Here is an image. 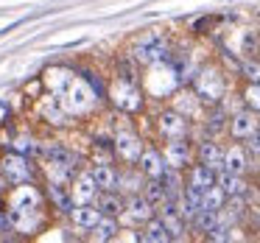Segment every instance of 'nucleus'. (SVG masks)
<instances>
[{"label":"nucleus","mask_w":260,"mask_h":243,"mask_svg":"<svg viewBox=\"0 0 260 243\" xmlns=\"http://www.w3.org/2000/svg\"><path fill=\"white\" fill-rule=\"evenodd\" d=\"M59 101H62V107L79 120V118H90V115H95V109H101V103L107 101V98H104L101 92L84 79V76H79V70H76L73 84L59 95Z\"/></svg>","instance_id":"1"},{"label":"nucleus","mask_w":260,"mask_h":243,"mask_svg":"<svg viewBox=\"0 0 260 243\" xmlns=\"http://www.w3.org/2000/svg\"><path fill=\"white\" fill-rule=\"evenodd\" d=\"M107 98L120 115H140L146 107V92H143L140 81H123V79H109L107 81Z\"/></svg>","instance_id":"2"},{"label":"nucleus","mask_w":260,"mask_h":243,"mask_svg":"<svg viewBox=\"0 0 260 243\" xmlns=\"http://www.w3.org/2000/svg\"><path fill=\"white\" fill-rule=\"evenodd\" d=\"M179 76H176V70L168 64V59L165 62H154L146 67V76H140V87L143 92H148V95L154 98H168L174 95V90L179 87Z\"/></svg>","instance_id":"3"},{"label":"nucleus","mask_w":260,"mask_h":243,"mask_svg":"<svg viewBox=\"0 0 260 243\" xmlns=\"http://www.w3.org/2000/svg\"><path fill=\"white\" fill-rule=\"evenodd\" d=\"M193 92L199 95V101L207 107H218L226 98V81L224 73L218 67H199L193 76Z\"/></svg>","instance_id":"4"},{"label":"nucleus","mask_w":260,"mask_h":243,"mask_svg":"<svg viewBox=\"0 0 260 243\" xmlns=\"http://www.w3.org/2000/svg\"><path fill=\"white\" fill-rule=\"evenodd\" d=\"M34 112H37V118L45 126H51V129H73L76 126V118L62 107L59 95H53V92L42 90L40 95L34 98Z\"/></svg>","instance_id":"5"},{"label":"nucleus","mask_w":260,"mask_h":243,"mask_svg":"<svg viewBox=\"0 0 260 243\" xmlns=\"http://www.w3.org/2000/svg\"><path fill=\"white\" fill-rule=\"evenodd\" d=\"M6 207L9 210H25V213H42L48 207L45 190H40L37 182H20V185H12L6 193Z\"/></svg>","instance_id":"6"},{"label":"nucleus","mask_w":260,"mask_h":243,"mask_svg":"<svg viewBox=\"0 0 260 243\" xmlns=\"http://www.w3.org/2000/svg\"><path fill=\"white\" fill-rule=\"evenodd\" d=\"M168 53H171V48H168V42L162 40L159 31L143 34L140 40H135V45L129 48V56L135 59L140 67H148V64H154V62H165Z\"/></svg>","instance_id":"7"},{"label":"nucleus","mask_w":260,"mask_h":243,"mask_svg":"<svg viewBox=\"0 0 260 243\" xmlns=\"http://www.w3.org/2000/svg\"><path fill=\"white\" fill-rule=\"evenodd\" d=\"M0 176L9 187L12 185H20V182H34L37 176V168L31 165V157L28 154H20V151H6L0 157Z\"/></svg>","instance_id":"8"},{"label":"nucleus","mask_w":260,"mask_h":243,"mask_svg":"<svg viewBox=\"0 0 260 243\" xmlns=\"http://www.w3.org/2000/svg\"><path fill=\"white\" fill-rule=\"evenodd\" d=\"M6 221H9V229L12 232H17L23 237H34L37 232L45 229L48 210H42V213H25V210H9L6 207Z\"/></svg>","instance_id":"9"},{"label":"nucleus","mask_w":260,"mask_h":243,"mask_svg":"<svg viewBox=\"0 0 260 243\" xmlns=\"http://www.w3.org/2000/svg\"><path fill=\"white\" fill-rule=\"evenodd\" d=\"M112 146H115V159H120V162H137V157H140L146 143H143V137L132 126H120L112 134Z\"/></svg>","instance_id":"10"},{"label":"nucleus","mask_w":260,"mask_h":243,"mask_svg":"<svg viewBox=\"0 0 260 243\" xmlns=\"http://www.w3.org/2000/svg\"><path fill=\"white\" fill-rule=\"evenodd\" d=\"M68 193H70V201H73V207H76V204H95V198L101 190H98L95 179H92V170L79 168L73 173V179L68 182Z\"/></svg>","instance_id":"11"},{"label":"nucleus","mask_w":260,"mask_h":243,"mask_svg":"<svg viewBox=\"0 0 260 243\" xmlns=\"http://www.w3.org/2000/svg\"><path fill=\"white\" fill-rule=\"evenodd\" d=\"M123 198H126V204H123V213L118 215V221H120V224H126V226L146 224V221L157 213L154 204L148 201L143 193H132V196H123Z\"/></svg>","instance_id":"12"},{"label":"nucleus","mask_w":260,"mask_h":243,"mask_svg":"<svg viewBox=\"0 0 260 243\" xmlns=\"http://www.w3.org/2000/svg\"><path fill=\"white\" fill-rule=\"evenodd\" d=\"M76 79V70L68 67V64H48L42 70L40 81H42V90L45 92H53V95H62Z\"/></svg>","instance_id":"13"},{"label":"nucleus","mask_w":260,"mask_h":243,"mask_svg":"<svg viewBox=\"0 0 260 243\" xmlns=\"http://www.w3.org/2000/svg\"><path fill=\"white\" fill-rule=\"evenodd\" d=\"M162 159L168 168H176V170H185L193 159V148L187 143V137H174V140H165L162 146Z\"/></svg>","instance_id":"14"},{"label":"nucleus","mask_w":260,"mask_h":243,"mask_svg":"<svg viewBox=\"0 0 260 243\" xmlns=\"http://www.w3.org/2000/svg\"><path fill=\"white\" fill-rule=\"evenodd\" d=\"M157 131L162 140H174V137H187L190 131V123H187L185 115H179L176 109H165L157 118Z\"/></svg>","instance_id":"15"},{"label":"nucleus","mask_w":260,"mask_h":243,"mask_svg":"<svg viewBox=\"0 0 260 243\" xmlns=\"http://www.w3.org/2000/svg\"><path fill=\"white\" fill-rule=\"evenodd\" d=\"M260 129V118L254 109H238V112H232L230 118V134L235 137V140H249V137L254 134V131Z\"/></svg>","instance_id":"16"},{"label":"nucleus","mask_w":260,"mask_h":243,"mask_svg":"<svg viewBox=\"0 0 260 243\" xmlns=\"http://www.w3.org/2000/svg\"><path fill=\"white\" fill-rule=\"evenodd\" d=\"M137 168H140V173L146 176V179H159V176L165 173V159H162V151L159 148H154V146H143V151H140V157H137Z\"/></svg>","instance_id":"17"},{"label":"nucleus","mask_w":260,"mask_h":243,"mask_svg":"<svg viewBox=\"0 0 260 243\" xmlns=\"http://www.w3.org/2000/svg\"><path fill=\"white\" fill-rule=\"evenodd\" d=\"M143 185H146V176L140 173V168L135 162H123V168H118V185H115V190L120 196L143 193Z\"/></svg>","instance_id":"18"},{"label":"nucleus","mask_w":260,"mask_h":243,"mask_svg":"<svg viewBox=\"0 0 260 243\" xmlns=\"http://www.w3.org/2000/svg\"><path fill=\"white\" fill-rule=\"evenodd\" d=\"M98 218H101V210H98L95 204H76L68 213V221L73 224V229H79V232H90L92 226L98 224Z\"/></svg>","instance_id":"19"},{"label":"nucleus","mask_w":260,"mask_h":243,"mask_svg":"<svg viewBox=\"0 0 260 243\" xmlns=\"http://www.w3.org/2000/svg\"><path fill=\"white\" fill-rule=\"evenodd\" d=\"M118 232H120V221L115 215H101L98 224L87 232V240H95V243H104V240H118Z\"/></svg>","instance_id":"20"},{"label":"nucleus","mask_w":260,"mask_h":243,"mask_svg":"<svg viewBox=\"0 0 260 243\" xmlns=\"http://www.w3.org/2000/svg\"><path fill=\"white\" fill-rule=\"evenodd\" d=\"M196 157H199V162H204L207 168H213L215 173H218V170H224V148H221L218 143L204 140L202 146L196 148Z\"/></svg>","instance_id":"21"},{"label":"nucleus","mask_w":260,"mask_h":243,"mask_svg":"<svg viewBox=\"0 0 260 243\" xmlns=\"http://www.w3.org/2000/svg\"><path fill=\"white\" fill-rule=\"evenodd\" d=\"M224 170L230 173H238L243 176L249 170V151L243 146H230L224 148Z\"/></svg>","instance_id":"22"},{"label":"nucleus","mask_w":260,"mask_h":243,"mask_svg":"<svg viewBox=\"0 0 260 243\" xmlns=\"http://www.w3.org/2000/svg\"><path fill=\"white\" fill-rule=\"evenodd\" d=\"M90 170L98 190H115V185H118V165L115 162H92Z\"/></svg>","instance_id":"23"},{"label":"nucleus","mask_w":260,"mask_h":243,"mask_svg":"<svg viewBox=\"0 0 260 243\" xmlns=\"http://www.w3.org/2000/svg\"><path fill=\"white\" fill-rule=\"evenodd\" d=\"M215 185H218L226 196H243L246 198V193H249L246 179L238 176V173H230V170H218V173H215Z\"/></svg>","instance_id":"24"},{"label":"nucleus","mask_w":260,"mask_h":243,"mask_svg":"<svg viewBox=\"0 0 260 243\" xmlns=\"http://www.w3.org/2000/svg\"><path fill=\"white\" fill-rule=\"evenodd\" d=\"M137 240H143V243H168L171 240V232L165 229V224L157 218V213H154L151 218L143 224V232L137 235Z\"/></svg>","instance_id":"25"},{"label":"nucleus","mask_w":260,"mask_h":243,"mask_svg":"<svg viewBox=\"0 0 260 243\" xmlns=\"http://www.w3.org/2000/svg\"><path fill=\"white\" fill-rule=\"evenodd\" d=\"M174 109L190 120V118H196V115H199L202 101H199V95H196V92H190V90H179V92L174 90Z\"/></svg>","instance_id":"26"},{"label":"nucleus","mask_w":260,"mask_h":243,"mask_svg":"<svg viewBox=\"0 0 260 243\" xmlns=\"http://www.w3.org/2000/svg\"><path fill=\"white\" fill-rule=\"evenodd\" d=\"M123 204H126V198L118 190H101L95 198V207L101 210V215H115V218L123 213Z\"/></svg>","instance_id":"27"},{"label":"nucleus","mask_w":260,"mask_h":243,"mask_svg":"<svg viewBox=\"0 0 260 243\" xmlns=\"http://www.w3.org/2000/svg\"><path fill=\"white\" fill-rule=\"evenodd\" d=\"M187 185L204 193L210 185H215V170H213V168H207L204 162L190 165V170H187Z\"/></svg>","instance_id":"28"},{"label":"nucleus","mask_w":260,"mask_h":243,"mask_svg":"<svg viewBox=\"0 0 260 243\" xmlns=\"http://www.w3.org/2000/svg\"><path fill=\"white\" fill-rule=\"evenodd\" d=\"M112 76L115 79H123V81H140V64L126 53V56H120L118 62H115V73Z\"/></svg>","instance_id":"29"},{"label":"nucleus","mask_w":260,"mask_h":243,"mask_svg":"<svg viewBox=\"0 0 260 243\" xmlns=\"http://www.w3.org/2000/svg\"><path fill=\"white\" fill-rule=\"evenodd\" d=\"M143 196L157 207V204H162L165 198H168V190H165L162 179H146V185H143Z\"/></svg>","instance_id":"30"},{"label":"nucleus","mask_w":260,"mask_h":243,"mask_svg":"<svg viewBox=\"0 0 260 243\" xmlns=\"http://www.w3.org/2000/svg\"><path fill=\"white\" fill-rule=\"evenodd\" d=\"M224 201H226V193L221 190L218 185H210L207 190L202 193V207L204 210H215V213H218V210L224 207Z\"/></svg>","instance_id":"31"},{"label":"nucleus","mask_w":260,"mask_h":243,"mask_svg":"<svg viewBox=\"0 0 260 243\" xmlns=\"http://www.w3.org/2000/svg\"><path fill=\"white\" fill-rule=\"evenodd\" d=\"M254 53H257V34H254V31H243V37H241V56L252 59Z\"/></svg>","instance_id":"32"},{"label":"nucleus","mask_w":260,"mask_h":243,"mask_svg":"<svg viewBox=\"0 0 260 243\" xmlns=\"http://www.w3.org/2000/svg\"><path fill=\"white\" fill-rule=\"evenodd\" d=\"M241 76L249 81V84H260V62L246 59V62L241 64Z\"/></svg>","instance_id":"33"},{"label":"nucleus","mask_w":260,"mask_h":243,"mask_svg":"<svg viewBox=\"0 0 260 243\" xmlns=\"http://www.w3.org/2000/svg\"><path fill=\"white\" fill-rule=\"evenodd\" d=\"M243 103L254 112H260V84H246L243 90Z\"/></svg>","instance_id":"34"},{"label":"nucleus","mask_w":260,"mask_h":243,"mask_svg":"<svg viewBox=\"0 0 260 243\" xmlns=\"http://www.w3.org/2000/svg\"><path fill=\"white\" fill-rule=\"evenodd\" d=\"M249 151H252V154H257V157H260V129L254 131L252 137H249Z\"/></svg>","instance_id":"35"},{"label":"nucleus","mask_w":260,"mask_h":243,"mask_svg":"<svg viewBox=\"0 0 260 243\" xmlns=\"http://www.w3.org/2000/svg\"><path fill=\"white\" fill-rule=\"evenodd\" d=\"M0 213H3V196H0Z\"/></svg>","instance_id":"36"}]
</instances>
